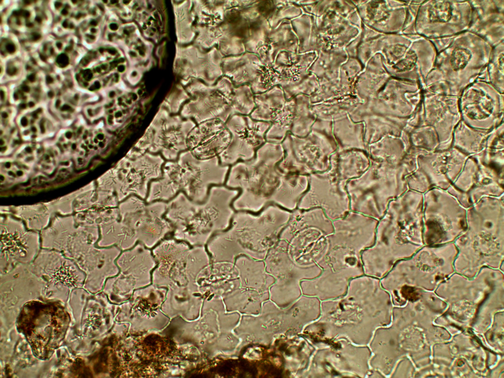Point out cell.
<instances>
[{
    "instance_id": "cell-10",
    "label": "cell",
    "mask_w": 504,
    "mask_h": 378,
    "mask_svg": "<svg viewBox=\"0 0 504 378\" xmlns=\"http://www.w3.org/2000/svg\"><path fill=\"white\" fill-rule=\"evenodd\" d=\"M264 66L257 55L248 52L223 57L221 63L223 75L228 77L235 87L252 85Z\"/></svg>"
},
{
    "instance_id": "cell-6",
    "label": "cell",
    "mask_w": 504,
    "mask_h": 378,
    "mask_svg": "<svg viewBox=\"0 0 504 378\" xmlns=\"http://www.w3.org/2000/svg\"><path fill=\"white\" fill-rule=\"evenodd\" d=\"M472 20L468 31L493 48L504 41V0H470Z\"/></svg>"
},
{
    "instance_id": "cell-5",
    "label": "cell",
    "mask_w": 504,
    "mask_h": 378,
    "mask_svg": "<svg viewBox=\"0 0 504 378\" xmlns=\"http://www.w3.org/2000/svg\"><path fill=\"white\" fill-rule=\"evenodd\" d=\"M461 116L466 121L496 122L503 117L504 94L488 83L476 80L459 96Z\"/></svg>"
},
{
    "instance_id": "cell-21",
    "label": "cell",
    "mask_w": 504,
    "mask_h": 378,
    "mask_svg": "<svg viewBox=\"0 0 504 378\" xmlns=\"http://www.w3.org/2000/svg\"><path fill=\"white\" fill-rule=\"evenodd\" d=\"M6 48L7 51L10 53H13L15 51V47L14 45L12 43H8L6 45Z\"/></svg>"
},
{
    "instance_id": "cell-19",
    "label": "cell",
    "mask_w": 504,
    "mask_h": 378,
    "mask_svg": "<svg viewBox=\"0 0 504 378\" xmlns=\"http://www.w3.org/2000/svg\"><path fill=\"white\" fill-rule=\"evenodd\" d=\"M423 0L407 1V12L405 23L401 33L416 34L414 25L418 9Z\"/></svg>"
},
{
    "instance_id": "cell-11",
    "label": "cell",
    "mask_w": 504,
    "mask_h": 378,
    "mask_svg": "<svg viewBox=\"0 0 504 378\" xmlns=\"http://www.w3.org/2000/svg\"><path fill=\"white\" fill-rule=\"evenodd\" d=\"M77 227L73 216L53 217L51 225L41 230L42 248L63 252Z\"/></svg>"
},
{
    "instance_id": "cell-9",
    "label": "cell",
    "mask_w": 504,
    "mask_h": 378,
    "mask_svg": "<svg viewBox=\"0 0 504 378\" xmlns=\"http://www.w3.org/2000/svg\"><path fill=\"white\" fill-rule=\"evenodd\" d=\"M15 122L21 139L27 142L39 143L59 130L60 123L41 108L24 112Z\"/></svg>"
},
{
    "instance_id": "cell-20",
    "label": "cell",
    "mask_w": 504,
    "mask_h": 378,
    "mask_svg": "<svg viewBox=\"0 0 504 378\" xmlns=\"http://www.w3.org/2000/svg\"><path fill=\"white\" fill-rule=\"evenodd\" d=\"M57 62L62 67L66 66L68 63V59L65 54L60 55L57 59Z\"/></svg>"
},
{
    "instance_id": "cell-18",
    "label": "cell",
    "mask_w": 504,
    "mask_h": 378,
    "mask_svg": "<svg viewBox=\"0 0 504 378\" xmlns=\"http://www.w3.org/2000/svg\"><path fill=\"white\" fill-rule=\"evenodd\" d=\"M276 6L268 19L272 28H275L284 20L292 18L296 15V7L288 1H275Z\"/></svg>"
},
{
    "instance_id": "cell-3",
    "label": "cell",
    "mask_w": 504,
    "mask_h": 378,
    "mask_svg": "<svg viewBox=\"0 0 504 378\" xmlns=\"http://www.w3.org/2000/svg\"><path fill=\"white\" fill-rule=\"evenodd\" d=\"M392 39L390 54L393 73L398 79L418 83L423 90L438 54L434 45L418 34L399 33Z\"/></svg>"
},
{
    "instance_id": "cell-14",
    "label": "cell",
    "mask_w": 504,
    "mask_h": 378,
    "mask_svg": "<svg viewBox=\"0 0 504 378\" xmlns=\"http://www.w3.org/2000/svg\"><path fill=\"white\" fill-rule=\"evenodd\" d=\"M476 80L489 83L500 93L504 94V41L493 48L488 63Z\"/></svg>"
},
{
    "instance_id": "cell-23",
    "label": "cell",
    "mask_w": 504,
    "mask_h": 378,
    "mask_svg": "<svg viewBox=\"0 0 504 378\" xmlns=\"http://www.w3.org/2000/svg\"><path fill=\"white\" fill-rule=\"evenodd\" d=\"M47 82L50 83L53 81V79L50 76H48L47 77Z\"/></svg>"
},
{
    "instance_id": "cell-8",
    "label": "cell",
    "mask_w": 504,
    "mask_h": 378,
    "mask_svg": "<svg viewBox=\"0 0 504 378\" xmlns=\"http://www.w3.org/2000/svg\"><path fill=\"white\" fill-rule=\"evenodd\" d=\"M296 38L291 21L285 20L263 33L256 55L265 66L272 64L282 52H294Z\"/></svg>"
},
{
    "instance_id": "cell-4",
    "label": "cell",
    "mask_w": 504,
    "mask_h": 378,
    "mask_svg": "<svg viewBox=\"0 0 504 378\" xmlns=\"http://www.w3.org/2000/svg\"><path fill=\"white\" fill-rule=\"evenodd\" d=\"M1 266L28 264L40 251L38 233L28 231L23 222L7 215L0 217Z\"/></svg>"
},
{
    "instance_id": "cell-16",
    "label": "cell",
    "mask_w": 504,
    "mask_h": 378,
    "mask_svg": "<svg viewBox=\"0 0 504 378\" xmlns=\"http://www.w3.org/2000/svg\"><path fill=\"white\" fill-rule=\"evenodd\" d=\"M231 100L232 113L248 114L255 106L254 95L249 85H244L233 88Z\"/></svg>"
},
{
    "instance_id": "cell-2",
    "label": "cell",
    "mask_w": 504,
    "mask_h": 378,
    "mask_svg": "<svg viewBox=\"0 0 504 378\" xmlns=\"http://www.w3.org/2000/svg\"><path fill=\"white\" fill-rule=\"evenodd\" d=\"M472 12L468 0H423L415 22V33L429 40L455 36L468 31Z\"/></svg>"
},
{
    "instance_id": "cell-12",
    "label": "cell",
    "mask_w": 504,
    "mask_h": 378,
    "mask_svg": "<svg viewBox=\"0 0 504 378\" xmlns=\"http://www.w3.org/2000/svg\"><path fill=\"white\" fill-rule=\"evenodd\" d=\"M1 213L12 214L24 220L29 229L42 230L46 228L53 215L45 203L0 207Z\"/></svg>"
},
{
    "instance_id": "cell-13",
    "label": "cell",
    "mask_w": 504,
    "mask_h": 378,
    "mask_svg": "<svg viewBox=\"0 0 504 378\" xmlns=\"http://www.w3.org/2000/svg\"><path fill=\"white\" fill-rule=\"evenodd\" d=\"M285 98L283 90L278 85L263 93L255 94V108L252 112V117L267 121L273 119L283 109Z\"/></svg>"
},
{
    "instance_id": "cell-7",
    "label": "cell",
    "mask_w": 504,
    "mask_h": 378,
    "mask_svg": "<svg viewBox=\"0 0 504 378\" xmlns=\"http://www.w3.org/2000/svg\"><path fill=\"white\" fill-rule=\"evenodd\" d=\"M63 252L47 249H41L31 266L44 272L52 282L69 286L80 282V275L74 262Z\"/></svg>"
},
{
    "instance_id": "cell-1",
    "label": "cell",
    "mask_w": 504,
    "mask_h": 378,
    "mask_svg": "<svg viewBox=\"0 0 504 378\" xmlns=\"http://www.w3.org/2000/svg\"><path fill=\"white\" fill-rule=\"evenodd\" d=\"M492 49L483 38L469 31L455 35L448 46L437 54L423 91L459 96L477 80Z\"/></svg>"
},
{
    "instance_id": "cell-15",
    "label": "cell",
    "mask_w": 504,
    "mask_h": 378,
    "mask_svg": "<svg viewBox=\"0 0 504 378\" xmlns=\"http://www.w3.org/2000/svg\"><path fill=\"white\" fill-rule=\"evenodd\" d=\"M97 226L77 225L75 231L70 237L63 254L74 261L87 252L98 238Z\"/></svg>"
},
{
    "instance_id": "cell-22",
    "label": "cell",
    "mask_w": 504,
    "mask_h": 378,
    "mask_svg": "<svg viewBox=\"0 0 504 378\" xmlns=\"http://www.w3.org/2000/svg\"><path fill=\"white\" fill-rule=\"evenodd\" d=\"M28 79L31 82H34L35 80V76L34 74H31L28 77Z\"/></svg>"
},
{
    "instance_id": "cell-17",
    "label": "cell",
    "mask_w": 504,
    "mask_h": 378,
    "mask_svg": "<svg viewBox=\"0 0 504 378\" xmlns=\"http://www.w3.org/2000/svg\"><path fill=\"white\" fill-rule=\"evenodd\" d=\"M32 168L28 167L13 157H4L3 161L1 160V176L4 177V181L9 182L22 181L26 179L32 171Z\"/></svg>"
}]
</instances>
